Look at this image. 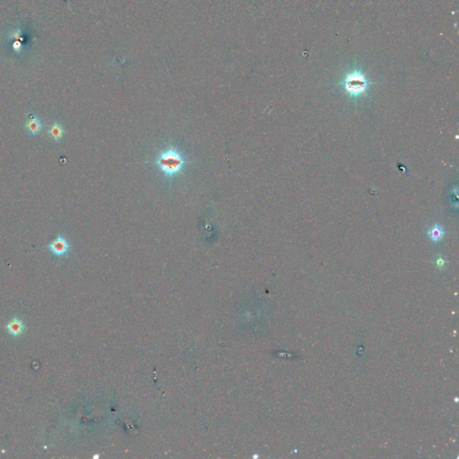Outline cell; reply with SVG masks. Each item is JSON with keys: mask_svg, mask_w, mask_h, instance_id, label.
<instances>
[{"mask_svg": "<svg viewBox=\"0 0 459 459\" xmlns=\"http://www.w3.org/2000/svg\"><path fill=\"white\" fill-rule=\"evenodd\" d=\"M186 163L184 156L176 147H169L157 156L156 164L163 175L168 179L176 177L181 173Z\"/></svg>", "mask_w": 459, "mask_h": 459, "instance_id": "obj_1", "label": "cell"}, {"mask_svg": "<svg viewBox=\"0 0 459 459\" xmlns=\"http://www.w3.org/2000/svg\"><path fill=\"white\" fill-rule=\"evenodd\" d=\"M342 84L350 97L357 99L365 93L369 82L361 70L355 69L345 76Z\"/></svg>", "mask_w": 459, "mask_h": 459, "instance_id": "obj_2", "label": "cell"}, {"mask_svg": "<svg viewBox=\"0 0 459 459\" xmlns=\"http://www.w3.org/2000/svg\"><path fill=\"white\" fill-rule=\"evenodd\" d=\"M48 250L56 257H63L69 252V244L64 236L58 235L48 245Z\"/></svg>", "mask_w": 459, "mask_h": 459, "instance_id": "obj_3", "label": "cell"}, {"mask_svg": "<svg viewBox=\"0 0 459 459\" xmlns=\"http://www.w3.org/2000/svg\"><path fill=\"white\" fill-rule=\"evenodd\" d=\"M25 329H26V326L24 325L21 318H12L11 321L8 322V324L7 325L8 332L12 336H15V337L21 336L25 331Z\"/></svg>", "mask_w": 459, "mask_h": 459, "instance_id": "obj_4", "label": "cell"}, {"mask_svg": "<svg viewBox=\"0 0 459 459\" xmlns=\"http://www.w3.org/2000/svg\"><path fill=\"white\" fill-rule=\"evenodd\" d=\"M64 133H65L64 127H62L58 122H55L48 131L49 136L55 141H59L63 138Z\"/></svg>", "mask_w": 459, "mask_h": 459, "instance_id": "obj_5", "label": "cell"}, {"mask_svg": "<svg viewBox=\"0 0 459 459\" xmlns=\"http://www.w3.org/2000/svg\"><path fill=\"white\" fill-rule=\"evenodd\" d=\"M26 130L31 135H37L40 133L42 128V123L38 118H33L26 124Z\"/></svg>", "mask_w": 459, "mask_h": 459, "instance_id": "obj_6", "label": "cell"}, {"mask_svg": "<svg viewBox=\"0 0 459 459\" xmlns=\"http://www.w3.org/2000/svg\"><path fill=\"white\" fill-rule=\"evenodd\" d=\"M428 235H429V237H430V239H431L432 242L438 243V242H440V241L443 239V237H444L445 235L444 230H443V228L441 227V225L436 224V225L431 226V227L429 229Z\"/></svg>", "mask_w": 459, "mask_h": 459, "instance_id": "obj_7", "label": "cell"}]
</instances>
